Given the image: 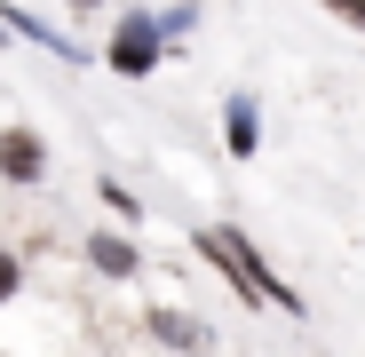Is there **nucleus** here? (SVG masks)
<instances>
[{
    "instance_id": "1",
    "label": "nucleus",
    "mask_w": 365,
    "mask_h": 357,
    "mask_svg": "<svg viewBox=\"0 0 365 357\" xmlns=\"http://www.w3.org/2000/svg\"><path fill=\"white\" fill-rule=\"evenodd\" d=\"M199 254H207V262H222V270H230V286L247 294V302L302 310V294H294V286H286V278H278V270H270V262H262V254H255L238 230H199Z\"/></svg>"
},
{
    "instance_id": "9",
    "label": "nucleus",
    "mask_w": 365,
    "mask_h": 357,
    "mask_svg": "<svg viewBox=\"0 0 365 357\" xmlns=\"http://www.w3.org/2000/svg\"><path fill=\"white\" fill-rule=\"evenodd\" d=\"M72 9H88V0H72Z\"/></svg>"
},
{
    "instance_id": "8",
    "label": "nucleus",
    "mask_w": 365,
    "mask_h": 357,
    "mask_svg": "<svg viewBox=\"0 0 365 357\" xmlns=\"http://www.w3.org/2000/svg\"><path fill=\"white\" fill-rule=\"evenodd\" d=\"M9 294H16V262H9V254H0V302H9Z\"/></svg>"
},
{
    "instance_id": "6",
    "label": "nucleus",
    "mask_w": 365,
    "mask_h": 357,
    "mask_svg": "<svg viewBox=\"0 0 365 357\" xmlns=\"http://www.w3.org/2000/svg\"><path fill=\"white\" fill-rule=\"evenodd\" d=\"M230 151H238V159H247V151H255V103H247V95H238V103H230Z\"/></svg>"
},
{
    "instance_id": "7",
    "label": "nucleus",
    "mask_w": 365,
    "mask_h": 357,
    "mask_svg": "<svg viewBox=\"0 0 365 357\" xmlns=\"http://www.w3.org/2000/svg\"><path fill=\"white\" fill-rule=\"evenodd\" d=\"M326 9H334L341 24H357V32H365V0H326Z\"/></svg>"
},
{
    "instance_id": "4",
    "label": "nucleus",
    "mask_w": 365,
    "mask_h": 357,
    "mask_svg": "<svg viewBox=\"0 0 365 357\" xmlns=\"http://www.w3.org/2000/svg\"><path fill=\"white\" fill-rule=\"evenodd\" d=\"M88 254H96L111 278H128V270H135V247H128V238H88Z\"/></svg>"
},
{
    "instance_id": "2",
    "label": "nucleus",
    "mask_w": 365,
    "mask_h": 357,
    "mask_svg": "<svg viewBox=\"0 0 365 357\" xmlns=\"http://www.w3.org/2000/svg\"><path fill=\"white\" fill-rule=\"evenodd\" d=\"M151 64H159V32H151L143 16H128V24L111 32V72H128V80H143Z\"/></svg>"
},
{
    "instance_id": "5",
    "label": "nucleus",
    "mask_w": 365,
    "mask_h": 357,
    "mask_svg": "<svg viewBox=\"0 0 365 357\" xmlns=\"http://www.w3.org/2000/svg\"><path fill=\"white\" fill-rule=\"evenodd\" d=\"M159 333H167L175 349H207V326H191L182 310H159Z\"/></svg>"
},
{
    "instance_id": "3",
    "label": "nucleus",
    "mask_w": 365,
    "mask_h": 357,
    "mask_svg": "<svg viewBox=\"0 0 365 357\" xmlns=\"http://www.w3.org/2000/svg\"><path fill=\"white\" fill-rule=\"evenodd\" d=\"M0 175L32 183V175H40V143H32V135H0Z\"/></svg>"
}]
</instances>
